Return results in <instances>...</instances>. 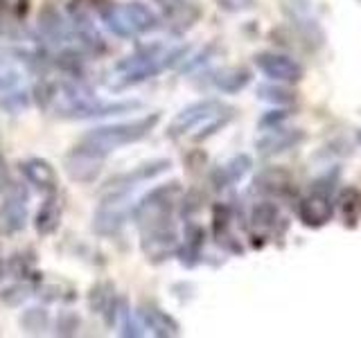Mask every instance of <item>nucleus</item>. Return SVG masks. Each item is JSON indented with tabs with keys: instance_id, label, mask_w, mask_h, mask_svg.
Returning a JSON list of instances; mask_svg holds the SVG:
<instances>
[{
	"instance_id": "20e7f679",
	"label": "nucleus",
	"mask_w": 361,
	"mask_h": 338,
	"mask_svg": "<svg viewBox=\"0 0 361 338\" xmlns=\"http://www.w3.org/2000/svg\"><path fill=\"white\" fill-rule=\"evenodd\" d=\"M255 65L259 73L271 79V82H280V84H298L305 75L302 65L296 59H291V56L280 54V52L255 54Z\"/></svg>"
},
{
	"instance_id": "c9c22d12",
	"label": "nucleus",
	"mask_w": 361,
	"mask_h": 338,
	"mask_svg": "<svg viewBox=\"0 0 361 338\" xmlns=\"http://www.w3.org/2000/svg\"><path fill=\"white\" fill-rule=\"evenodd\" d=\"M0 167H3V158H0Z\"/></svg>"
},
{
	"instance_id": "2eb2a0df",
	"label": "nucleus",
	"mask_w": 361,
	"mask_h": 338,
	"mask_svg": "<svg viewBox=\"0 0 361 338\" xmlns=\"http://www.w3.org/2000/svg\"><path fill=\"white\" fill-rule=\"evenodd\" d=\"M203 239H206V232H203L201 225H197V223H188L183 242H180L178 248H176V255H178L180 264H183L185 268H192V266H197V264H199V259H201V248H203Z\"/></svg>"
},
{
	"instance_id": "412c9836",
	"label": "nucleus",
	"mask_w": 361,
	"mask_h": 338,
	"mask_svg": "<svg viewBox=\"0 0 361 338\" xmlns=\"http://www.w3.org/2000/svg\"><path fill=\"white\" fill-rule=\"evenodd\" d=\"M282 221L285 219H282L278 206L271 201H259L257 206H253V210H251V225L259 232H274L278 228H285V223Z\"/></svg>"
},
{
	"instance_id": "72a5a7b5",
	"label": "nucleus",
	"mask_w": 361,
	"mask_h": 338,
	"mask_svg": "<svg viewBox=\"0 0 361 338\" xmlns=\"http://www.w3.org/2000/svg\"><path fill=\"white\" fill-rule=\"evenodd\" d=\"M357 142H359V144H361V131H359V133H357Z\"/></svg>"
},
{
	"instance_id": "5701e85b",
	"label": "nucleus",
	"mask_w": 361,
	"mask_h": 338,
	"mask_svg": "<svg viewBox=\"0 0 361 338\" xmlns=\"http://www.w3.org/2000/svg\"><path fill=\"white\" fill-rule=\"evenodd\" d=\"M39 25H41L43 37L52 43H66V39H75V34L73 30H68L63 16L54 9H43Z\"/></svg>"
},
{
	"instance_id": "f8f14e48",
	"label": "nucleus",
	"mask_w": 361,
	"mask_h": 338,
	"mask_svg": "<svg viewBox=\"0 0 361 338\" xmlns=\"http://www.w3.org/2000/svg\"><path fill=\"white\" fill-rule=\"evenodd\" d=\"M138 315L142 318V325L147 330H152V334H156V336H176L180 332L178 323L172 318V315L152 302H145L138 309Z\"/></svg>"
},
{
	"instance_id": "dca6fc26",
	"label": "nucleus",
	"mask_w": 361,
	"mask_h": 338,
	"mask_svg": "<svg viewBox=\"0 0 361 338\" xmlns=\"http://www.w3.org/2000/svg\"><path fill=\"white\" fill-rule=\"evenodd\" d=\"M118 296H116V289H113L111 282H97V284L90 289L88 293V307L90 311L95 313H104L109 323H113L116 318V311H118Z\"/></svg>"
},
{
	"instance_id": "f3484780",
	"label": "nucleus",
	"mask_w": 361,
	"mask_h": 338,
	"mask_svg": "<svg viewBox=\"0 0 361 338\" xmlns=\"http://www.w3.org/2000/svg\"><path fill=\"white\" fill-rule=\"evenodd\" d=\"M255 189L267 196H287L293 189V183L285 169H264L255 176Z\"/></svg>"
},
{
	"instance_id": "f03ea898",
	"label": "nucleus",
	"mask_w": 361,
	"mask_h": 338,
	"mask_svg": "<svg viewBox=\"0 0 361 338\" xmlns=\"http://www.w3.org/2000/svg\"><path fill=\"white\" fill-rule=\"evenodd\" d=\"M133 108H140L138 101H99L84 93L71 99L68 104H61L56 111H59V115L66 120H88V118L116 115V113H129Z\"/></svg>"
},
{
	"instance_id": "a211bd4d",
	"label": "nucleus",
	"mask_w": 361,
	"mask_h": 338,
	"mask_svg": "<svg viewBox=\"0 0 361 338\" xmlns=\"http://www.w3.org/2000/svg\"><path fill=\"white\" fill-rule=\"evenodd\" d=\"M199 16L201 9L195 3H188V0H176V3L165 7V18L174 34H183L185 30H190Z\"/></svg>"
},
{
	"instance_id": "4be33fe9",
	"label": "nucleus",
	"mask_w": 361,
	"mask_h": 338,
	"mask_svg": "<svg viewBox=\"0 0 361 338\" xmlns=\"http://www.w3.org/2000/svg\"><path fill=\"white\" fill-rule=\"evenodd\" d=\"M212 84L221 93H240L248 84H251V73L246 68H224V70H217L212 77Z\"/></svg>"
},
{
	"instance_id": "9b49d317",
	"label": "nucleus",
	"mask_w": 361,
	"mask_h": 338,
	"mask_svg": "<svg viewBox=\"0 0 361 338\" xmlns=\"http://www.w3.org/2000/svg\"><path fill=\"white\" fill-rule=\"evenodd\" d=\"M302 142H305V131L276 127V129H269L262 138L257 140L255 146H257V151L262 156H278V154L296 149V146L302 144Z\"/></svg>"
},
{
	"instance_id": "4468645a",
	"label": "nucleus",
	"mask_w": 361,
	"mask_h": 338,
	"mask_svg": "<svg viewBox=\"0 0 361 338\" xmlns=\"http://www.w3.org/2000/svg\"><path fill=\"white\" fill-rule=\"evenodd\" d=\"M61 214H63V203L56 194H48L45 201L41 203V208L34 217V228L41 237H48L52 234L61 223Z\"/></svg>"
},
{
	"instance_id": "b1692460",
	"label": "nucleus",
	"mask_w": 361,
	"mask_h": 338,
	"mask_svg": "<svg viewBox=\"0 0 361 338\" xmlns=\"http://www.w3.org/2000/svg\"><path fill=\"white\" fill-rule=\"evenodd\" d=\"M338 210H341V219L348 228H357L361 217V192L355 187H343L338 194Z\"/></svg>"
},
{
	"instance_id": "e433bc0d",
	"label": "nucleus",
	"mask_w": 361,
	"mask_h": 338,
	"mask_svg": "<svg viewBox=\"0 0 361 338\" xmlns=\"http://www.w3.org/2000/svg\"><path fill=\"white\" fill-rule=\"evenodd\" d=\"M0 275H3V268H0Z\"/></svg>"
},
{
	"instance_id": "bb28decb",
	"label": "nucleus",
	"mask_w": 361,
	"mask_h": 338,
	"mask_svg": "<svg viewBox=\"0 0 361 338\" xmlns=\"http://www.w3.org/2000/svg\"><path fill=\"white\" fill-rule=\"evenodd\" d=\"M30 11V0H0V14L14 20H23Z\"/></svg>"
},
{
	"instance_id": "423d86ee",
	"label": "nucleus",
	"mask_w": 361,
	"mask_h": 338,
	"mask_svg": "<svg viewBox=\"0 0 361 338\" xmlns=\"http://www.w3.org/2000/svg\"><path fill=\"white\" fill-rule=\"evenodd\" d=\"M282 9H285V14L291 18L293 25H296L305 43H314V48L323 45V32L312 11L310 0H282Z\"/></svg>"
},
{
	"instance_id": "ddd939ff",
	"label": "nucleus",
	"mask_w": 361,
	"mask_h": 338,
	"mask_svg": "<svg viewBox=\"0 0 361 338\" xmlns=\"http://www.w3.org/2000/svg\"><path fill=\"white\" fill-rule=\"evenodd\" d=\"M122 11H124V18L129 23V27L133 30V34H149L161 27V16H156V11L149 5L138 3V0L124 5Z\"/></svg>"
},
{
	"instance_id": "2f4dec72",
	"label": "nucleus",
	"mask_w": 361,
	"mask_h": 338,
	"mask_svg": "<svg viewBox=\"0 0 361 338\" xmlns=\"http://www.w3.org/2000/svg\"><path fill=\"white\" fill-rule=\"evenodd\" d=\"M18 84L16 73H0V90H11Z\"/></svg>"
},
{
	"instance_id": "c85d7f7f",
	"label": "nucleus",
	"mask_w": 361,
	"mask_h": 338,
	"mask_svg": "<svg viewBox=\"0 0 361 338\" xmlns=\"http://www.w3.org/2000/svg\"><path fill=\"white\" fill-rule=\"evenodd\" d=\"M23 325H25L27 332H43L48 327V315L43 309H30L23 315Z\"/></svg>"
},
{
	"instance_id": "393cba45",
	"label": "nucleus",
	"mask_w": 361,
	"mask_h": 338,
	"mask_svg": "<svg viewBox=\"0 0 361 338\" xmlns=\"http://www.w3.org/2000/svg\"><path fill=\"white\" fill-rule=\"evenodd\" d=\"M257 97L274 106H291V104H296V99H298L293 90H289L287 86H278V84L257 86Z\"/></svg>"
},
{
	"instance_id": "7c9ffc66",
	"label": "nucleus",
	"mask_w": 361,
	"mask_h": 338,
	"mask_svg": "<svg viewBox=\"0 0 361 338\" xmlns=\"http://www.w3.org/2000/svg\"><path fill=\"white\" fill-rule=\"evenodd\" d=\"M27 104H30V99H27V95H25V93H9L5 99H0V106L7 108L9 113L25 108Z\"/></svg>"
},
{
	"instance_id": "39448f33",
	"label": "nucleus",
	"mask_w": 361,
	"mask_h": 338,
	"mask_svg": "<svg viewBox=\"0 0 361 338\" xmlns=\"http://www.w3.org/2000/svg\"><path fill=\"white\" fill-rule=\"evenodd\" d=\"M172 167V161H167V158H163V161H154V163H145L140 167H133L131 172H124V174H118L113 176L109 183H106V192L111 199H120L124 192H129L133 185L142 183V180H152L156 176L165 174L167 169Z\"/></svg>"
},
{
	"instance_id": "f704fd0d",
	"label": "nucleus",
	"mask_w": 361,
	"mask_h": 338,
	"mask_svg": "<svg viewBox=\"0 0 361 338\" xmlns=\"http://www.w3.org/2000/svg\"><path fill=\"white\" fill-rule=\"evenodd\" d=\"M156 3H167V0H156Z\"/></svg>"
},
{
	"instance_id": "cd10ccee",
	"label": "nucleus",
	"mask_w": 361,
	"mask_h": 338,
	"mask_svg": "<svg viewBox=\"0 0 361 338\" xmlns=\"http://www.w3.org/2000/svg\"><path fill=\"white\" fill-rule=\"evenodd\" d=\"M9 268L14 270V275L20 277V280H30V277L34 280V277H37V270H34V259H27L25 255L11 257Z\"/></svg>"
},
{
	"instance_id": "7ed1b4c3",
	"label": "nucleus",
	"mask_w": 361,
	"mask_h": 338,
	"mask_svg": "<svg viewBox=\"0 0 361 338\" xmlns=\"http://www.w3.org/2000/svg\"><path fill=\"white\" fill-rule=\"evenodd\" d=\"M224 113H231V108L224 104L219 99H199L195 104L185 106L183 111L176 113V118L169 122L167 135L169 138H180V135L190 133L192 129L201 127L203 122L214 120L224 115Z\"/></svg>"
},
{
	"instance_id": "6e6552de",
	"label": "nucleus",
	"mask_w": 361,
	"mask_h": 338,
	"mask_svg": "<svg viewBox=\"0 0 361 338\" xmlns=\"http://www.w3.org/2000/svg\"><path fill=\"white\" fill-rule=\"evenodd\" d=\"M18 167H20V174L25 176L27 183L34 189L43 192L45 196L59 192V176H56L54 167L48 161L32 156V158H25V161H20Z\"/></svg>"
},
{
	"instance_id": "aec40b11",
	"label": "nucleus",
	"mask_w": 361,
	"mask_h": 338,
	"mask_svg": "<svg viewBox=\"0 0 361 338\" xmlns=\"http://www.w3.org/2000/svg\"><path fill=\"white\" fill-rule=\"evenodd\" d=\"M95 11L97 16L104 20V25L116 34L120 39H131L133 37V30L129 27L127 18H124V11L122 7H118L116 3H109V0H95Z\"/></svg>"
},
{
	"instance_id": "473e14b6",
	"label": "nucleus",
	"mask_w": 361,
	"mask_h": 338,
	"mask_svg": "<svg viewBox=\"0 0 361 338\" xmlns=\"http://www.w3.org/2000/svg\"><path fill=\"white\" fill-rule=\"evenodd\" d=\"M244 3H246V0H219L221 9H226V11H237V9H242Z\"/></svg>"
},
{
	"instance_id": "c756f323",
	"label": "nucleus",
	"mask_w": 361,
	"mask_h": 338,
	"mask_svg": "<svg viewBox=\"0 0 361 338\" xmlns=\"http://www.w3.org/2000/svg\"><path fill=\"white\" fill-rule=\"evenodd\" d=\"M289 115H291L289 111H269V113H264V115H262V120H259V129H262V131L276 129V127H280V124L285 122Z\"/></svg>"
},
{
	"instance_id": "0eeeda50",
	"label": "nucleus",
	"mask_w": 361,
	"mask_h": 338,
	"mask_svg": "<svg viewBox=\"0 0 361 338\" xmlns=\"http://www.w3.org/2000/svg\"><path fill=\"white\" fill-rule=\"evenodd\" d=\"M102 163H104V156L88 151L82 144H77L75 149L63 158L68 176H71L75 183H84V185L97 180V176L102 172Z\"/></svg>"
},
{
	"instance_id": "f257e3e1",
	"label": "nucleus",
	"mask_w": 361,
	"mask_h": 338,
	"mask_svg": "<svg viewBox=\"0 0 361 338\" xmlns=\"http://www.w3.org/2000/svg\"><path fill=\"white\" fill-rule=\"evenodd\" d=\"M158 120H161L158 113H149V115H142L138 120L104 124V127L90 129L79 144L97 156H109L111 151L120 149V146H127V144H133L147 138V135L154 131Z\"/></svg>"
},
{
	"instance_id": "a878e982",
	"label": "nucleus",
	"mask_w": 361,
	"mask_h": 338,
	"mask_svg": "<svg viewBox=\"0 0 361 338\" xmlns=\"http://www.w3.org/2000/svg\"><path fill=\"white\" fill-rule=\"evenodd\" d=\"M106 206H111V208H104V210L99 208L95 223H93V228H95L97 234H113V232H118L122 228L124 212H120L118 208H113V203H106Z\"/></svg>"
},
{
	"instance_id": "1a4fd4ad",
	"label": "nucleus",
	"mask_w": 361,
	"mask_h": 338,
	"mask_svg": "<svg viewBox=\"0 0 361 338\" xmlns=\"http://www.w3.org/2000/svg\"><path fill=\"white\" fill-rule=\"evenodd\" d=\"M27 194L18 185L11 187L7 199L0 206V232L14 234L20 232L27 225V208H25Z\"/></svg>"
},
{
	"instance_id": "6ab92c4d",
	"label": "nucleus",
	"mask_w": 361,
	"mask_h": 338,
	"mask_svg": "<svg viewBox=\"0 0 361 338\" xmlns=\"http://www.w3.org/2000/svg\"><path fill=\"white\" fill-rule=\"evenodd\" d=\"M251 158H248L246 154H240V156H235V158H231L228 163L226 165H221V167H217L212 172V185L217 187V189H224V187H228V185H233V183H237V180H242L244 178V174L251 169Z\"/></svg>"
},
{
	"instance_id": "9d476101",
	"label": "nucleus",
	"mask_w": 361,
	"mask_h": 338,
	"mask_svg": "<svg viewBox=\"0 0 361 338\" xmlns=\"http://www.w3.org/2000/svg\"><path fill=\"white\" fill-rule=\"evenodd\" d=\"M298 217L302 225H307V228H314V230L327 225L334 217V203L330 201V194L312 192L310 196H305L298 206Z\"/></svg>"
}]
</instances>
